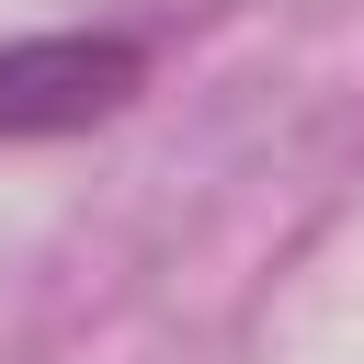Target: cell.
I'll return each mask as SVG.
<instances>
[{
	"label": "cell",
	"instance_id": "cell-1",
	"mask_svg": "<svg viewBox=\"0 0 364 364\" xmlns=\"http://www.w3.org/2000/svg\"><path fill=\"white\" fill-rule=\"evenodd\" d=\"M148 80L136 34H11L0 46V148L23 136H80L102 114H125Z\"/></svg>",
	"mask_w": 364,
	"mask_h": 364
}]
</instances>
